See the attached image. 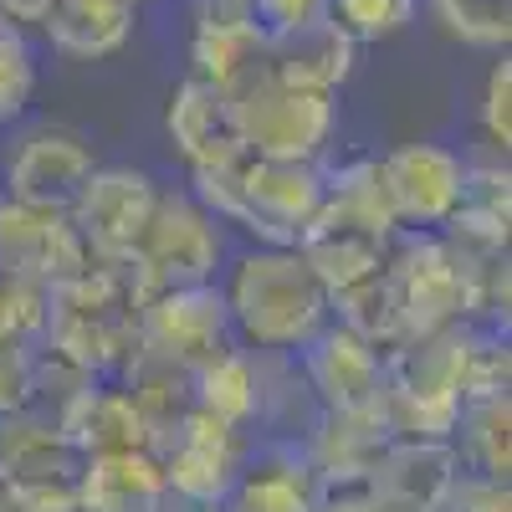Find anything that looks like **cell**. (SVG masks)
<instances>
[{"mask_svg": "<svg viewBox=\"0 0 512 512\" xmlns=\"http://www.w3.org/2000/svg\"><path fill=\"white\" fill-rule=\"evenodd\" d=\"M139 344L175 359L185 369H200L205 359H216L231 349V318H226V297L200 282V287H169L154 292L139 308Z\"/></svg>", "mask_w": 512, "mask_h": 512, "instance_id": "6", "label": "cell"}, {"mask_svg": "<svg viewBox=\"0 0 512 512\" xmlns=\"http://www.w3.org/2000/svg\"><path fill=\"white\" fill-rule=\"evenodd\" d=\"M323 477L297 441H272L246 456L241 482L221 502L226 512H318Z\"/></svg>", "mask_w": 512, "mask_h": 512, "instance_id": "12", "label": "cell"}, {"mask_svg": "<svg viewBox=\"0 0 512 512\" xmlns=\"http://www.w3.org/2000/svg\"><path fill=\"white\" fill-rule=\"evenodd\" d=\"M31 400H36V354L26 344L0 338V420L31 410Z\"/></svg>", "mask_w": 512, "mask_h": 512, "instance_id": "25", "label": "cell"}, {"mask_svg": "<svg viewBox=\"0 0 512 512\" xmlns=\"http://www.w3.org/2000/svg\"><path fill=\"white\" fill-rule=\"evenodd\" d=\"M31 88H36V62H31L26 36L21 26L0 21V123L21 118V108L31 103Z\"/></svg>", "mask_w": 512, "mask_h": 512, "instance_id": "23", "label": "cell"}, {"mask_svg": "<svg viewBox=\"0 0 512 512\" xmlns=\"http://www.w3.org/2000/svg\"><path fill=\"white\" fill-rule=\"evenodd\" d=\"M226 297V318L251 354H297L328 328L333 297L313 277L297 246H267L236 262Z\"/></svg>", "mask_w": 512, "mask_h": 512, "instance_id": "1", "label": "cell"}, {"mask_svg": "<svg viewBox=\"0 0 512 512\" xmlns=\"http://www.w3.org/2000/svg\"><path fill=\"white\" fill-rule=\"evenodd\" d=\"M303 354V379L318 400V410H359L374 405L379 379H384V354L369 349L359 333H349L344 323H328Z\"/></svg>", "mask_w": 512, "mask_h": 512, "instance_id": "10", "label": "cell"}, {"mask_svg": "<svg viewBox=\"0 0 512 512\" xmlns=\"http://www.w3.org/2000/svg\"><path fill=\"white\" fill-rule=\"evenodd\" d=\"M446 36L477 52H507L512 41V0H425Z\"/></svg>", "mask_w": 512, "mask_h": 512, "instance_id": "21", "label": "cell"}, {"mask_svg": "<svg viewBox=\"0 0 512 512\" xmlns=\"http://www.w3.org/2000/svg\"><path fill=\"white\" fill-rule=\"evenodd\" d=\"M190 512H221V507H190Z\"/></svg>", "mask_w": 512, "mask_h": 512, "instance_id": "31", "label": "cell"}, {"mask_svg": "<svg viewBox=\"0 0 512 512\" xmlns=\"http://www.w3.org/2000/svg\"><path fill=\"white\" fill-rule=\"evenodd\" d=\"M482 134L492 144V154L502 159L512 144V62H492L487 72V93H482Z\"/></svg>", "mask_w": 512, "mask_h": 512, "instance_id": "24", "label": "cell"}, {"mask_svg": "<svg viewBox=\"0 0 512 512\" xmlns=\"http://www.w3.org/2000/svg\"><path fill=\"white\" fill-rule=\"evenodd\" d=\"M164 128H169V139H175V149L185 154L190 175L195 169H216V164L246 159L236 118H231V98L221 88H210V82H200V77H185L180 88L169 93Z\"/></svg>", "mask_w": 512, "mask_h": 512, "instance_id": "11", "label": "cell"}, {"mask_svg": "<svg viewBox=\"0 0 512 512\" xmlns=\"http://www.w3.org/2000/svg\"><path fill=\"white\" fill-rule=\"evenodd\" d=\"M0 512H21V492H16V482L0 472Z\"/></svg>", "mask_w": 512, "mask_h": 512, "instance_id": "30", "label": "cell"}, {"mask_svg": "<svg viewBox=\"0 0 512 512\" xmlns=\"http://www.w3.org/2000/svg\"><path fill=\"white\" fill-rule=\"evenodd\" d=\"M251 21L262 26L267 36L303 31V26L328 21V0H251Z\"/></svg>", "mask_w": 512, "mask_h": 512, "instance_id": "27", "label": "cell"}, {"mask_svg": "<svg viewBox=\"0 0 512 512\" xmlns=\"http://www.w3.org/2000/svg\"><path fill=\"white\" fill-rule=\"evenodd\" d=\"M195 410L231 431H246L256 420V354L231 344L216 359H205L195 369Z\"/></svg>", "mask_w": 512, "mask_h": 512, "instance_id": "20", "label": "cell"}, {"mask_svg": "<svg viewBox=\"0 0 512 512\" xmlns=\"http://www.w3.org/2000/svg\"><path fill=\"white\" fill-rule=\"evenodd\" d=\"M461 461L451 441H420V436H390L369 466V492L384 502V512H436L446 487L456 482Z\"/></svg>", "mask_w": 512, "mask_h": 512, "instance_id": "9", "label": "cell"}, {"mask_svg": "<svg viewBox=\"0 0 512 512\" xmlns=\"http://www.w3.org/2000/svg\"><path fill=\"white\" fill-rule=\"evenodd\" d=\"M93 144L77 128H36L26 134L11 159H6V190L16 205H36V210H72V200L82 195V185L93 180Z\"/></svg>", "mask_w": 512, "mask_h": 512, "instance_id": "7", "label": "cell"}, {"mask_svg": "<svg viewBox=\"0 0 512 512\" xmlns=\"http://www.w3.org/2000/svg\"><path fill=\"white\" fill-rule=\"evenodd\" d=\"M164 502V466L149 446L88 456L77 472V512H159Z\"/></svg>", "mask_w": 512, "mask_h": 512, "instance_id": "14", "label": "cell"}, {"mask_svg": "<svg viewBox=\"0 0 512 512\" xmlns=\"http://www.w3.org/2000/svg\"><path fill=\"white\" fill-rule=\"evenodd\" d=\"M507 221H512V175L507 164H466L461 195L451 210V241H472V246H507Z\"/></svg>", "mask_w": 512, "mask_h": 512, "instance_id": "18", "label": "cell"}, {"mask_svg": "<svg viewBox=\"0 0 512 512\" xmlns=\"http://www.w3.org/2000/svg\"><path fill=\"white\" fill-rule=\"evenodd\" d=\"M420 0H328V21L344 31L354 47L359 41H384L415 21Z\"/></svg>", "mask_w": 512, "mask_h": 512, "instance_id": "22", "label": "cell"}, {"mask_svg": "<svg viewBox=\"0 0 512 512\" xmlns=\"http://www.w3.org/2000/svg\"><path fill=\"white\" fill-rule=\"evenodd\" d=\"M256 72H267V31L262 26L251 16H195L190 77L210 82L221 93H236Z\"/></svg>", "mask_w": 512, "mask_h": 512, "instance_id": "15", "label": "cell"}, {"mask_svg": "<svg viewBox=\"0 0 512 512\" xmlns=\"http://www.w3.org/2000/svg\"><path fill=\"white\" fill-rule=\"evenodd\" d=\"M354 57H359V47H354V41L338 31L333 21L267 36V72H272L277 82H287V88H297V93L333 98V93L349 82Z\"/></svg>", "mask_w": 512, "mask_h": 512, "instance_id": "13", "label": "cell"}, {"mask_svg": "<svg viewBox=\"0 0 512 512\" xmlns=\"http://www.w3.org/2000/svg\"><path fill=\"white\" fill-rule=\"evenodd\" d=\"M436 512H512V492L497 477H477V472H456V482L446 487Z\"/></svg>", "mask_w": 512, "mask_h": 512, "instance_id": "26", "label": "cell"}, {"mask_svg": "<svg viewBox=\"0 0 512 512\" xmlns=\"http://www.w3.org/2000/svg\"><path fill=\"white\" fill-rule=\"evenodd\" d=\"M62 431L67 441L88 456H108V451H139L149 446V431H144V415L134 410L123 390H77L72 405L62 410Z\"/></svg>", "mask_w": 512, "mask_h": 512, "instance_id": "16", "label": "cell"}, {"mask_svg": "<svg viewBox=\"0 0 512 512\" xmlns=\"http://www.w3.org/2000/svg\"><path fill=\"white\" fill-rule=\"evenodd\" d=\"M52 6L57 0H0V21L6 26H41Z\"/></svg>", "mask_w": 512, "mask_h": 512, "instance_id": "29", "label": "cell"}, {"mask_svg": "<svg viewBox=\"0 0 512 512\" xmlns=\"http://www.w3.org/2000/svg\"><path fill=\"white\" fill-rule=\"evenodd\" d=\"M134 11L139 6H118V0H57L41 31L62 57H113L134 36Z\"/></svg>", "mask_w": 512, "mask_h": 512, "instance_id": "17", "label": "cell"}, {"mask_svg": "<svg viewBox=\"0 0 512 512\" xmlns=\"http://www.w3.org/2000/svg\"><path fill=\"white\" fill-rule=\"evenodd\" d=\"M159 205V185L144 169H93V180L72 200V226L98 262H128L144 241Z\"/></svg>", "mask_w": 512, "mask_h": 512, "instance_id": "4", "label": "cell"}, {"mask_svg": "<svg viewBox=\"0 0 512 512\" xmlns=\"http://www.w3.org/2000/svg\"><path fill=\"white\" fill-rule=\"evenodd\" d=\"M118 6H139V0H118Z\"/></svg>", "mask_w": 512, "mask_h": 512, "instance_id": "32", "label": "cell"}, {"mask_svg": "<svg viewBox=\"0 0 512 512\" xmlns=\"http://www.w3.org/2000/svg\"><path fill=\"white\" fill-rule=\"evenodd\" d=\"M512 400L507 395H477V400H461V415L451 425V451L466 472L477 477H497L507 482L512 472Z\"/></svg>", "mask_w": 512, "mask_h": 512, "instance_id": "19", "label": "cell"}, {"mask_svg": "<svg viewBox=\"0 0 512 512\" xmlns=\"http://www.w3.org/2000/svg\"><path fill=\"white\" fill-rule=\"evenodd\" d=\"M379 175L400 231H436L456 210L466 159L446 144H405L379 159Z\"/></svg>", "mask_w": 512, "mask_h": 512, "instance_id": "8", "label": "cell"}, {"mask_svg": "<svg viewBox=\"0 0 512 512\" xmlns=\"http://www.w3.org/2000/svg\"><path fill=\"white\" fill-rule=\"evenodd\" d=\"M231 98V118L241 149L251 159H287V164H318V154L333 139L338 123V103L318 98V93H297L287 82H277L272 72H256L251 82H241Z\"/></svg>", "mask_w": 512, "mask_h": 512, "instance_id": "2", "label": "cell"}, {"mask_svg": "<svg viewBox=\"0 0 512 512\" xmlns=\"http://www.w3.org/2000/svg\"><path fill=\"white\" fill-rule=\"evenodd\" d=\"M154 456L164 466L169 497H180L185 507H221L231 497V487L241 482L246 436L195 410Z\"/></svg>", "mask_w": 512, "mask_h": 512, "instance_id": "5", "label": "cell"}, {"mask_svg": "<svg viewBox=\"0 0 512 512\" xmlns=\"http://www.w3.org/2000/svg\"><path fill=\"white\" fill-rule=\"evenodd\" d=\"M318 512H384V502L369 492L364 477H349V482H323Z\"/></svg>", "mask_w": 512, "mask_h": 512, "instance_id": "28", "label": "cell"}, {"mask_svg": "<svg viewBox=\"0 0 512 512\" xmlns=\"http://www.w3.org/2000/svg\"><path fill=\"white\" fill-rule=\"evenodd\" d=\"M216 256H221V231L200 210V200L159 190L154 221H149L144 241L134 246V256H128V267L139 272V282L154 297V292H169V287H200V282H210Z\"/></svg>", "mask_w": 512, "mask_h": 512, "instance_id": "3", "label": "cell"}]
</instances>
